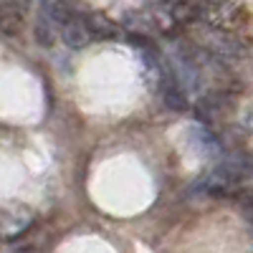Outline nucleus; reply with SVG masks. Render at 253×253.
Returning <instances> with one entry per match:
<instances>
[{"label":"nucleus","instance_id":"1","mask_svg":"<svg viewBox=\"0 0 253 253\" xmlns=\"http://www.w3.org/2000/svg\"><path fill=\"white\" fill-rule=\"evenodd\" d=\"M253 180V152L248 150H236L223 157V162L215 167V172L210 175L213 187H230L236 182H248Z\"/></svg>","mask_w":253,"mask_h":253},{"label":"nucleus","instance_id":"2","mask_svg":"<svg viewBox=\"0 0 253 253\" xmlns=\"http://www.w3.org/2000/svg\"><path fill=\"white\" fill-rule=\"evenodd\" d=\"M94 38L96 36L91 31L89 18H81V15H76V13L69 10V15L61 20V41L69 48H86Z\"/></svg>","mask_w":253,"mask_h":253},{"label":"nucleus","instance_id":"3","mask_svg":"<svg viewBox=\"0 0 253 253\" xmlns=\"http://www.w3.org/2000/svg\"><path fill=\"white\" fill-rule=\"evenodd\" d=\"M31 223H33V215L26 208H5L3 210V236H5V241L23 236L31 228Z\"/></svg>","mask_w":253,"mask_h":253},{"label":"nucleus","instance_id":"4","mask_svg":"<svg viewBox=\"0 0 253 253\" xmlns=\"http://www.w3.org/2000/svg\"><path fill=\"white\" fill-rule=\"evenodd\" d=\"M162 99L170 109L175 112H182L187 107V99H185V89L172 79V76H165V84H162Z\"/></svg>","mask_w":253,"mask_h":253},{"label":"nucleus","instance_id":"5","mask_svg":"<svg viewBox=\"0 0 253 253\" xmlns=\"http://www.w3.org/2000/svg\"><path fill=\"white\" fill-rule=\"evenodd\" d=\"M89 23H91V31H94V36H96V33H101V38H109V36L114 33V26H112L109 20L101 15V13H94V15L89 18Z\"/></svg>","mask_w":253,"mask_h":253},{"label":"nucleus","instance_id":"6","mask_svg":"<svg viewBox=\"0 0 253 253\" xmlns=\"http://www.w3.org/2000/svg\"><path fill=\"white\" fill-rule=\"evenodd\" d=\"M15 253H33V251H28V248H20V251H15Z\"/></svg>","mask_w":253,"mask_h":253},{"label":"nucleus","instance_id":"7","mask_svg":"<svg viewBox=\"0 0 253 253\" xmlns=\"http://www.w3.org/2000/svg\"><path fill=\"white\" fill-rule=\"evenodd\" d=\"M167 3H172V0H167Z\"/></svg>","mask_w":253,"mask_h":253}]
</instances>
